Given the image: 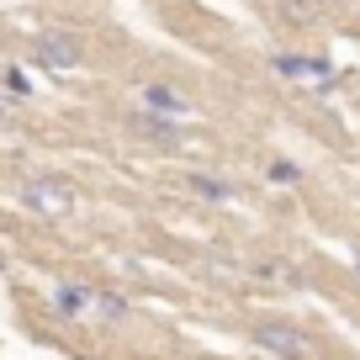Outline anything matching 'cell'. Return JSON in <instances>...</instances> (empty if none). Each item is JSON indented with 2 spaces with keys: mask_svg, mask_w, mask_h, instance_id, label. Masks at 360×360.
Returning a JSON list of instances; mask_svg holds the SVG:
<instances>
[{
  "mask_svg": "<svg viewBox=\"0 0 360 360\" xmlns=\"http://www.w3.org/2000/svg\"><path fill=\"white\" fill-rule=\"evenodd\" d=\"M16 202H22L32 217H43V223H58V217L75 212L79 196H75V186H69V180H58V175H27L22 191H16Z\"/></svg>",
  "mask_w": 360,
  "mask_h": 360,
  "instance_id": "cell-1",
  "label": "cell"
},
{
  "mask_svg": "<svg viewBox=\"0 0 360 360\" xmlns=\"http://www.w3.org/2000/svg\"><path fill=\"white\" fill-rule=\"evenodd\" d=\"M32 53H37V64H43V69L69 75V69L79 64V37H75V32H43V37L32 43Z\"/></svg>",
  "mask_w": 360,
  "mask_h": 360,
  "instance_id": "cell-2",
  "label": "cell"
},
{
  "mask_svg": "<svg viewBox=\"0 0 360 360\" xmlns=\"http://www.w3.org/2000/svg\"><path fill=\"white\" fill-rule=\"evenodd\" d=\"M255 339H259V349H270V355H286V360H302L307 355L302 328H292V323H259Z\"/></svg>",
  "mask_w": 360,
  "mask_h": 360,
  "instance_id": "cell-3",
  "label": "cell"
},
{
  "mask_svg": "<svg viewBox=\"0 0 360 360\" xmlns=\"http://www.w3.org/2000/svg\"><path fill=\"white\" fill-rule=\"evenodd\" d=\"M143 112H159V117H186V112H191V101H186V96H175L169 85H148V90H143Z\"/></svg>",
  "mask_w": 360,
  "mask_h": 360,
  "instance_id": "cell-4",
  "label": "cell"
},
{
  "mask_svg": "<svg viewBox=\"0 0 360 360\" xmlns=\"http://www.w3.org/2000/svg\"><path fill=\"white\" fill-rule=\"evenodd\" d=\"M127 127H133L138 138H159V143H180V127L169 122V117H159V112H138V117H133Z\"/></svg>",
  "mask_w": 360,
  "mask_h": 360,
  "instance_id": "cell-5",
  "label": "cell"
},
{
  "mask_svg": "<svg viewBox=\"0 0 360 360\" xmlns=\"http://www.w3.org/2000/svg\"><path fill=\"white\" fill-rule=\"evenodd\" d=\"M90 297H96L90 286L69 281V286H58V292H53V307H58L64 318H85V313H90Z\"/></svg>",
  "mask_w": 360,
  "mask_h": 360,
  "instance_id": "cell-6",
  "label": "cell"
},
{
  "mask_svg": "<svg viewBox=\"0 0 360 360\" xmlns=\"http://www.w3.org/2000/svg\"><path fill=\"white\" fill-rule=\"evenodd\" d=\"M90 313L106 318V323H122L133 307H127V297H117V292H96V297H90Z\"/></svg>",
  "mask_w": 360,
  "mask_h": 360,
  "instance_id": "cell-7",
  "label": "cell"
},
{
  "mask_svg": "<svg viewBox=\"0 0 360 360\" xmlns=\"http://www.w3.org/2000/svg\"><path fill=\"white\" fill-rule=\"evenodd\" d=\"M191 191L202 196V202H233V186H228V180H217V175H202V169L191 175Z\"/></svg>",
  "mask_w": 360,
  "mask_h": 360,
  "instance_id": "cell-8",
  "label": "cell"
},
{
  "mask_svg": "<svg viewBox=\"0 0 360 360\" xmlns=\"http://www.w3.org/2000/svg\"><path fill=\"white\" fill-rule=\"evenodd\" d=\"M22 101H16V96H6V90H0V133H16V127H22Z\"/></svg>",
  "mask_w": 360,
  "mask_h": 360,
  "instance_id": "cell-9",
  "label": "cell"
},
{
  "mask_svg": "<svg viewBox=\"0 0 360 360\" xmlns=\"http://www.w3.org/2000/svg\"><path fill=\"white\" fill-rule=\"evenodd\" d=\"M276 69H281V75H328V64H318V58H276Z\"/></svg>",
  "mask_w": 360,
  "mask_h": 360,
  "instance_id": "cell-10",
  "label": "cell"
},
{
  "mask_svg": "<svg viewBox=\"0 0 360 360\" xmlns=\"http://www.w3.org/2000/svg\"><path fill=\"white\" fill-rule=\"evenodd\" d=\"M270 180H276V186H297V180H302V169H297L292 159H276V165H270Z\"/></svg>",
  "mask_w": 360,
  "mask_h": 360,
  "instance_id": "cell-11",
  "label": "cell"
},
{
  "mask_svg": "<svg viewBox=\"0 0 360 360\" xmlns=\"http://www.w3.org/2000/svg\"><path fill=\"white\" fill-rule=\"evenodd\" d=\"M0 79H6V96H16V101H22L27 90H32V85H27V75H22V69H6Z\"/></svg>",
  "mask_w": 360,
  "mask_h": 360,
  "instance_id": "cell-12",
  "label": "cell"
},
{
  "mask_svg": "<svg viewBox=\"0 0 360 360\" xmlns=\"http://www.w3.org/2000/svg\"><path fill=\"white\" fill-rule=\"evenodd\" d=\"M355 270H360V259H355Z\"/></svg>",
  "mask_w": 360,
  "mask_h": 360,
  "instance_id": "cell-13",
  "label": "cell"
}]
</instances>
